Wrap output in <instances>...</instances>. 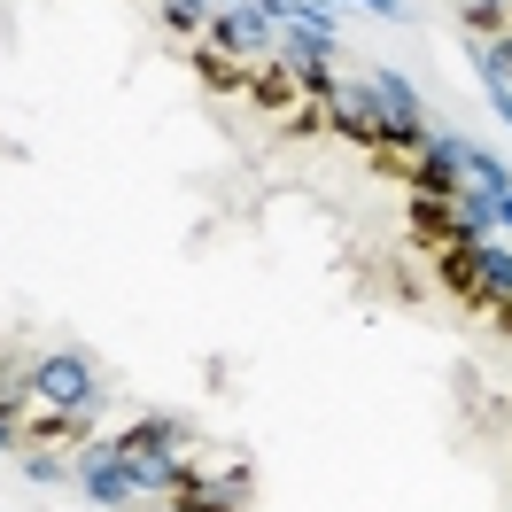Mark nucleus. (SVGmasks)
<instances>
[{
	"instance_id": "obj_1",
	"label": "nucleus",
	"mask_w": 512,
	"mask_h": 512,
	"mask_svg": "<svg viewBox=\"0 0 512 512\" xmlns=\"http://www.w3.org/2000/svg\"><path fill=\"white\" fill-rule=\"evenodd\" d=\"M109 443L125 450L132 489H140V497H171V489H179V481L202 466V435H194L187 419H171V412L125 419V427H109Z\"/></svg>"
},
{
	"instance_id": "obj_2",
	"label": "nucleus",
	"mask_w": 512,
	"mask_h": 512,
	"mask_svg": "<svg viewBox=\"0 0 512 512\" xmlns=\"http://www.w3.org/2000/svg\"><path fill=\"white\" fill-rule=\"evenodd\" d=\"M357 101H365V117H373V140H381V148H373V156H404L412 163L419 148H427V101L412 94V78H404V70H365V78H357Z\"/></svg>"
},
{
	"instance_id": "obj_3",
	"label": "nucleus",
	"mask_w": 512,
	"mask_h": 512,
	"mask_svg": "<svg viewBox=\"0 0 512 512\" xmlns=\"http://www.w3.org/2000/svg\"><path fill=\"white\" fill-rule=\"evenodd\" d=\"M24 396H32V404H55V412H78L86 427H94L101 404H109V388H101V373H94V357H86V350L32 357V365H24Z\"/></svg>"
},
{
	"instance_id": "obj_4",
	"label": "nucleus",
	"mask_w": 512,
	"mask_h": 512,
	"mask_svg": "<svg viewBox=\"0 0 512 512\" xmlns=\"http://www.w3.org/2000/svg\"><path fill=\"white\" fill-rule=\"evenodd\" d=\"M78 489L94 497L101 512H125L140 489H132V466H125V450L109 443V435H86L78 443Z\"/></svg>"
},
{
	"instance_id": "obj_5",
	"label": "nucleus",
	"mask_w": 512,
	"mask_h": 512,
	"mask_svg": "<svg viewBox=\"0 0 512 512\" xmlns=\"http://www.w3.org/2000/svg\"><path fill=\"white\" fill-rule=\"evenodd\" d=\"M202 39H218L233 63L256 70V63H272V39H280V32H272V16H264L256 0H225L218 16H210V32H202Z\"/></svg>"
},
{
	"instance_id": "obj_6",
	"label": "nucleus",
	"mask_w": 512,
	"mask_h": 512,
	"mask_svg": "<svg viewBox=\"0 0 512 512\" xmlns=\"http://www.w3.org/2000/svg\"><path fill=\"white\" fill-rule=\"evenodd\" d=\"M163 512H249V466H194L171 497H163Z\"/></svg>"
},
{
	"instance_id": "obj_7",
	"label": "nucleus",
	"mask_w": 512,
	"mask_h": 512,
	"mask_svg": "<svg viewBox=\"0 0 512 512\" xmlns=\"http://www.w3.org/2000/svg\"><path fill=\"white\" fill-rule=\"evenodd\" d=\"M319 117H326V132H342L350 148H381V140H373V117H365V101H357V78H334V86H326Z\"/></svg>"
},
{
	"instance_id": "obj_8",
	"label": "nucleus",
	"mask_w": 512,
	"mask_h": 512,
	"mask_svg": "<svg viewBox=\"0 0 512 512\" xmlns=\"http://www.w3.org/2000/svg\"><path fill=\"white\" fill-rule=\"evenodd\" d=\"M249 101L264 109V117H280V125H295V117L311 109V94H303V86H295V78H288L280 63H256V78H249Z\"/></svg>"
},
{
	"instance_id": "obj_9",
	"label": "nucleus",
	"mask_w": 512,
	"mask_h": 512,
	"mask_svg": "<svg viewBox=\"0 0 512 512\" xmlns=\"http://www.w3.org/2000/svg\"><path fill=\"white\" fill-rule=\"evenodd\" d=\"M194 78H202L210 94H249V63H233L218 39H194Z\"/></svg>"
},
{
	"instance_id": "obj_10",
	"label": "nucleus",
	"mask_w": 512,
	"mask_h": 512,
	"mask_svg": "<svg viewBox=\"0 0 512 512\" xmlns=\"http://www.w3.org/2000/svg\"><path fill=\"white\" fill-rule=\"evenodd\" d=\"M24 458V481H39V489H63V481H78V450H16Z\"/></svg>"
},
{
	"instance_id": "obj_11",
	"label": "nucleus",
	"mask_w": 512,
	"mask_h": 512,
	"mask_svg": "<svg viewBox=\"0 0 512 512\" xmlns=\"http://www.w3.org/2000/svg\"><path fill=\"white\" fill-rule=\"evenodd\" d=\"M156 8H163V32L171 39H202L210 16H218V0H156Z\"/></svg>"
},
{
	"instance_id": "obj_12",
	"label": "nucleus",
	"mask_w": 512,
	"mask_h": 512,
	"mask_svg": "<svg viewBox=\"0 0 512 512\" xmlns=\"http://www.w3.org/2000/svg\"><path fill=\"white\" fill-rule=\"evenodd\" d=\"M466 47H474V70H489V78H505V86H512V32L466 39Z\"/></svg>"
},
{
	"instance_id": "obj_13",
	"label": "nucleus",
	"mask_w": 512,
	"mask_h": 512,
	"mask_svg": "<svg viewBox=\"0 0 512 512\" xmlns=\"http://www.w3.org/2000/svg\"><path fill=\"white\" fill-rule=\"evenodd\" d=\"M8 450H24V396L0 404V458H8Z\"/></svg>"
},
{
	"instance_id": "obj_14",
	"label": "nucleus",
	"mask_w": 512,
	"mask_h": 512,
	"mask_svg": "<svg viewBox=\"0 0 512 512\" xmlns=\"http://www.w3.org/2000/svg\"><path fill=\"white\" fill-rule=\"evenodd\" d=\"M481 94H489V109L512 125V86H505V78H489V70H481Z\"/></svg>"
},
{
	"instance_id": "obj_15",
	"label": "nucleus",
	"mask_w": 512,
	"mask_h": 512,
	"mask_svg": "<svg viewBox=\"0 0 512 512\" xmlns=\"http://www.w3.org/2000/svg\"><path fill=\"white\" fill-rule=\"evenodd\" d=\"M350 8H373V16H388V24H412V8H404V0H350Z\"/></svg>"
}]
</instances>
